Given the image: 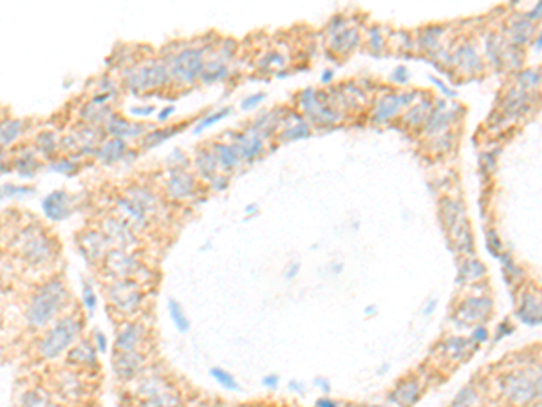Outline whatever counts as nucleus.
Returning <instances> with one entry per match:
<instances>
[{"instance_id": "1", "label": "nucleus", "mask_w": 542, "mask_h": 407, "mask_svg": "<svg viewBox=\"0 0 542 407\" xmlns=\"http://www.w3.org/2000/svg\"><path fill=\"white\" fill-rule=\"evenodd\" d=\"M71 293L60 276L48 277L29 295L24 308V326L33 333H42L67 313Z\"/></svg>"}, {"instance_id": "2", "label": "nucleus", "mask_w": 542, "mask_h": 407, "mask_svg": "<svg viewBox=\"0 0 542 407\" xmlns=\"http://www.w3.org/2000/svg\"><path fill=\"white\" fill-rule=\"evenodd\" d=\"M13 254L21 263L33 270H42L55 263L58 256V243L40 223H28L13 234L9 243Z\"/></svg>"}, {"instance_id": "3", "label": "nucleus", "mask_w": 542, "mask_h": 407, "mask_svg": "<svg viewBox=\"0 0 542 407\" xmlns=\"http://www.w3.org/2000/svg\"><path fill=\"white\" fill-rule=\"evenodd\" d=\"M82 335H84L82 313L67 312L38 335L35 342L36 359L42 362H52L65 357L69 349L82 339Z\"/></svg>"}, {"instance_id": "4", "label": "nucleus", "mask_w": 542, "mask_h": 407, "mask_svg": "<svg viewBox=\"0 0 542 407\" xmlns=\"http://www.w3.org/2000/svg\"><path fill=\"white\" fill-rule=\"evenodd\" d=\"M214 49V44L203 45H183L174 53L167 55L163 62L167 64L172 76V84L192 87L201 82L204 67H206L208 55Z\"/></svg>"}, {"instance_id": "5", "label": "nucleus", "mask_w": 542, "mask_h": 407, "mask_svg": "<svg viewBox=\"0 0 542 407\" xmlns=\"http://www.w3.org/2000/svg\"><path fill=\"white\" fill-rule=\"evenodd\" d=\"M107 312L121 320H132L140 315L145 303V286L132 279H109L104 283Z\"/></svg>"}, {"instance_id": "6", "label": "nucleus", "mask_w": 542, "mask_h": 407, "mask_svg": "<svg viewBox=\"0 0 542 407\" xmlns=\"http://www.w3.org/2000/svg\"><path fill=\"white\" fill-rule=\"evenodd\" d=\"M123 85L132 94H147L174 84L163 58H147L123 69Z\"/></svg>"}, {"instance_id": "7", "label": "nucleus", "mask_w": 542, "mask_h": 407, "mask_svg": "<svg viewBox=\"0 0 542 407\" xmlns=\"http://www.w3.org/2000/svg\"><path fill=\"white\" fill-rule=\"evenodd\" d=\"M105 279H132L147 286L152 283V270L132 250L112 248L100 266Z\"/></svg>"}, {"instance_id": "8", "label": "nucleus", "mask_w": 542, "mask_h": 407, "mask_svg": "<svg viewBox=\"0 0 542 407\" xmlns=\"http://www.w3.org/2000/svg\"><path fill=\"white\" fill-rule=\"evenodd\" d=\"M295 102L297 109L313 127H333L340 121V112L329 102V96L316 91L315 87L302 89L295 96Z\"/></svg>"}, {"instance_id": "9", "label": "nucleus", "mask_w": 542, "mask_h": 407, "mask_svg": "<svg viewBox=\"0 0 542 407\" xmlns=\"http://www.w3.org/2000/svg\"><path fill=\"white\" fill-rule=\"evenodd\" d=\"M199 185V178L194 172H190V168L174 167L165 170L161 190L168 201L183 203V201H190L197 196Z\"/></svg>"}, {"instance_id": "10", "label": "nucleus", "mask_w": 542, "mask_h": 407, "mask_svg": "<svg viewBox=\"0 0 542 407\" xmlns=\"http://www.w3.org/2000/svg\"><path fill=\"white\" fill-rule=\"evenodd\" d=\"M150 344V330L143 320L132 319L121 320L116 327L114 353H132V352H148L147 347Z\"/></svg>"}, {"instance_id": "11", "label": "nucleus", "mask_w": 542, "mask_h": 407, "mask_svg": "<svg viewBox=\"0 0 542 407\" xmlns=\"http://www.w3.org/2000/svg\"><path fill=\"white\" fill-rule=\"evenodd\" d=\"M87 373L74 371L71 367H62V369H56L51 376L52 389L60 398L67 400V402H78V400H84L89 395V382H87Z\"/></svg>"}, {"instance_id": "12", "label": "nucleus", "mask_w": 542, "mask_h": 407, "mask_svg": "<svg viewBox=\"0 0 542 407\" xmlns=\"http://www.w3.org/2000/svg\"><path fill=\"white\" fill-rule=\"evenodd\" d=\"M76 246H78V251L82 254L85 263L91 264V266L92 264H94V266H101L107 254L112 250L109 239L98 227H91L78 232Z\"/></svg>"}, {"instance_id": "13", "label": "nucleus", "mask_w": 542, "mask_h": 407, "mask_svg": "<svg viewBox=\"0 0 542 407\" xmlns=\"http://www.w3.org/2000/svg\"><path fill=\"white\" fill-rule=\"evenodd\" d=\"M228 136H230V141L233 143L236 151L239 152L240 160L246 165L255 163L266 154V138L250 125H246V129L239 132H230Z\"/></svg>"}, {"instance_id": "14", "label": "nucleus", "mask_w": 542, "mask_h": 407, "mask_svg": "<svg viewBox=\"0 0 542 407\" xmlns=\"http://www.w3.org/2000/svg\"><path fill=\"white\" fill-rule=\"evenodd\" d=\"M98 355H100V352L96 349L91 337H82V339L67 352L64 366L71 367L74 371L92 375V373L100 369V359H98Z\"/></svg>"}, {"instance_id": "15", "label": "nucleus", "mask_w": 542, "mask_h": 407, "mask_svg": "<svg viewBox=\"0 0 542 407\" xmlns=\"http://www.w3.org/2000/svg\"><path fill=\"white\" fill-rule=\"evenodd\" d=\"M148 352L114 353L112 352V371L120 382H134L148 369Z\"/></svg>"}, {"instance_id": "16", "label": "nucleus", "mask_w": 542, "mask_h": 407, "mask_svg": "<svg viewBox=\"0 0 542 407\" xmlns=\"http://www.w3.org/2000/svg\"><path fill=\"white\" fill-rule=\"evenodd\" d=\"M105 234L112 248H121V250H132L140 244V237L125 223L123 219L112 214V216H105L100 223L96 224Z\"/></svg>"}, {"instance_id": "17", "label": "nucleus", "mask_w": 542, "mask_h": 407, "mask_svg": "<svg viewBox=\"0 0 542 407\" xmlns=\"http://www.w3.org/2000/svg\"><path fill=\"white\" fill-rule=\"evenodd\" d=\"M313 134V125L304 118L299 109H286L280 121V127L275 134L277 143H293V141L306 140Z\"/></svg>"}, {"instance_id": "18", "label": "nucleus", "mask_w": 542, "mask_h": 407, "mask_svg": "<svg viewBox=\"0 0 542 407\" xmlns=\"http://www.w3.org/2000/svg\"><path fill=\"white\" fill-rule=\"evenodd\" d=\"M76 200L78 197L69 194L67 190L58 188V190L49 192L48 196L42 200L40 208L44 212L45 219H49L51 223H60V221H67L74 214Z\"/></svg>"}, {"instance_id": "19", "label": "nucleus", "mask_w": 542, "mask_h": 407, "mask_svg": "<svg viewBox=\"0 0 542 407\" xmlns=\"http://www.w3.org/2000/svg\"><path fill=\"white\" fill-rule=\"evenodd\" d=\"M114 214L120 219H123L138 236L147 232L154 224V219L148 216L147 210L140 207L136 201H132L131 197L125 196V194H121V196L114 200Z\"/></svg>"}, {"instance_id": "20", "label": "nucleus", "mask_w": 542, "mask_h": 407, "mask_svg": "<svg viewBox=\"0 0 542 407\" xmlns=\"http://www.w3.org/2000/svg\"><path fill=\"white\" fill-rule=\"evenodd\" d=\"M154 125L143 124V121H132L127 120L125 116L118 114V112H112L107 118V121L104 124V131L107 134V138H118V140H138V138H143L148 131H152Z\"/></svg>"}, {"instance_id": "21", "label": "nucleus", "mask_w": 542, "mask_h": 407, "mask_svg": "<svg viewBox=\"0 0 542 407\" xmlns=\"http://www.w3.org/2000/svg\"><path fill=\"white\" fill-rule=\"evenodd\" d=\"M123 194L127 197H131L132 201H136L140 207H143L145 210H147L148 216H150L154 221H157L165 214L163 201H161V197L157 196L156 192L152 190L150 187L134 183L131 185V187L125 188Z\"/></svg>"}, {"instance_id": "22", "label": "nucleus", "mask_w": 542, "mask_h": 407, "mask_svg": "<svg viewBox=\"0 0 542 407\" xmlns=\"http://www.w3.org/2000/svg\"><path fill=\"white\" fill-rule=\"evenodd\" d=\"M192 167H194V174H196L201 183L204 185L210 183V181L221 172L216 160V154H214L210 145H201V147L197 148L194 158H192Z\"/></svg>"}, {"instance_id": "23", "label": "nucleus", "mask_w": 542, "mask_h": 407, "mask_svg": "<svg viewBox=\"0 0 542 407\" xmlns=\"http://www.w3.org/2000/svg\"><path fill=\"white\" fill-rule=\"evenodd\" d=\"M13 172L21 180H33L38 174L42 167L40 156L36 154L35 147H22L18 148V154L11 158Z\"/></svg>"}, {"instance_id": "24", "label": "nucleus", "mask_w": 542, "mask_h": 407, "mask_svg": "<svg viewBox=\"0 0 542 407\" xmlns=\"http://www.w3.org/2000/svg\"><path fill=\"white\" fill-rule=\"evenodd\" d=\"M131 147L125 140H118V138H107L100 147L96 148L94 160L105 167H112L116 163H123L125 156L128 154Z\"/></svg>"}, {"instance_id": "25", "label": "nucleus", "mask_w": 542, "mask_h": 407, "mask_svg": "<svg viewBox=\"0 0 542 407\" xmlns=\"http://www.w3.org/2000/svg\"><path fill=\"white\" fill-rule=\"evenodd\" d=\"M211 151L216 154L217 165H219V170L224 174H230V172L237 170V168L243 167L244 161L240 160L239 152L236 151L231 141H211L210 143Z\"/></svg>"}, {"instance_id": "26", "label": "nucleus", "mask_w": 542, "mask_h": 407, "mask_svg": "<svg viewBox=\"0 0 542 407\" xmlns=\"http://www.w3.org/2000/svg\"><path fill=\"white\" fill-rule=\"evenodd\" d=\"M286 112V109L282 107H275L270 109V111H264L257 116L255 120H251L250 127H253L255 131H259L264 138H275L277 131L280 127V121H282V116Z\"/></svg>"}, {"instance_id": "27", "label": "nucleus", "mask_w": 542, "mask_h": 407, "mask_svg": "<svg viewBox=\"0 0 542 407\" xmlns=\"http://www.w3.org/2000/svg\"><path fill=\"white\" fill-rule=\"evenodd\" d=\"M358 42H360L358 29L345 28L343 31H340L338 35L329 38V48H327V51H331L336 58H340V56L349 55L353 49H356Z\"/></svg>"}, {"instance_id": "28", "label": "nucleus", "mask_w": 542, "mask_h": 407, "mask_svg": "<svg viewBox=\"0 0 542 407\" xmlns=\"http://www.w3.org/2000/svg\"><path fill=\"white\" fill-rule=\"evenodd\" d=\"M35 147L36 154L44 160L51 161L55 158H58L60 154V136L56 134L55 131H42L35 136Z\"/></svg>"}, {"instance_id": "29", "label": "nucleus", "mask_w": 542, "mask_h": 407, "mask_svg": "<svg viewBox=\"0 0 542 407\" xmlns=\"http://www.w3.org/2000/svg\"><path fill=\"white\" fill-rule=\"evenodd\" d=\"M26 129H28V121L21 120V118L2 120V125H0V145H2V151H6V148H9L13 143L21 140L22 136L26 134Z\"/></svg>"}, {"instance_id": "30", "label": "nucleus", "mask_w": 542, "mask_h": 407, "mask_svg": "<svg viewBox=\"0 0 542 407\" xmlns=\"http://www.w3.org/2000/svg\"><path fill=\"white\" fill-rule=\"evenodd\" d=\"M187 127H188V124L168 125V127H161V129L154 127L152 131H148L147 134L143 136V138H141L140 145L143 148H156V147H160V145H163L167 140L174 138L177 132L184 131Z\"/></svg>"}, {"instance_id": "31", "label": "nucleus", "mask_w": 542, "mask_h": 407, "mask_svg": "<svg viewBox=\"0 0 542 407\" xmlns=\"http://www.w3.org/2000/svg\"><path fill=\"white\" fill-rule=\"evenodd\" d=\"M112 105H96L92 102H87V104L82 105L80 116L82 124H91V125H98V127H104V124L107 121L109 116L112 114Z\"/></svg>"}, {"instance_id": "32", "label": "nucleus", "mask_w": 542, "mask_h": 407, "mask_svg": "<svg viewBox=\"0 0 542 407\" xmlns=\"http://www.w3.org/2000/svg\"><path fill=\"white\" fill-rule=\"evenodd\" d=\"M403 104H406L405 94L387 96V98L380 100L378 105H376L375 118H372V120H375L376 124H385V121L392 120V118L396 116V112L399 111V107H402Z\"/></svg>"}, {"instance_id": "33", "label": "nucleus", "mask_w": 542, "mask_h": 407, "mask_svg": "<svg viewBox=\"0 0 542 407\" xmlns=\"http://www.w3.org/2000/svg\"><path fill=\"white\" fill-rule=\"evenodd\" d=\"M418 393L419 387L418 384H416V380H403V382H399L398 386H396V389L391 393L389 398H391V402L398 403V406L406 407L416 402Z\"/></svg>"}, {"instance_id": "34", "label": "nucleus", "mask_w": 542, "mask_h": 407, "mask_svg": "<svg viewBox=\"0 0 542 407\" xmlns=\"http://www.w3.org/2000/svg\"><path fill=\"white\" fill-rule=\"evenodd\" d=\"M82 165L76 161V158L72 156H58L55 160H51L48 163V170L55 172V174H60L65 178H74L78 172H80Z\"/></svg>"}, {"instance_id": "35", "label": "nucleus", "mask_w": 542, "mask_h": 407, "mask_svg": "<svg viewBox=\"0 0 542 407\" xmlns=\"http://www.w3.org/2000/svg\"><path fill=\"white\" fill-rule=\"evenodd\" d=\"M48 403V393L42 387H31V389H26L22 395H18L15 407H45Z\"/></svg>"}, {"instance_id": "36", "label": "nucleus", "mask_w": 542, "mask_h": 407, "mask_svg": "<svg viewBox=\"0 0 542 407\" xmlns=\"http://www.w3.org/2000/svg\"><path fill=\"white\" fill-rule=\"evenodd\" d=\"M286 64H287L286 56H284L280 51H275V49H271V51L264 53L259 60H257V67H259L260 71L262 72L275 71L277 75L282 71V67H286Z\"/></svg>"}, {"instance_id": "37", "label": "nucleus", "mask_w": 542, "mask_h": 407, "mask_svg": "<svg viewBox=\"0 0 542 407\" xmlns=\"http://www.w3.org/2000/svg\"><path fill=\"white\" fill-rule=\"evenodd\" d=\"M167 310H168V315H170L172 324H174V327H176L177 332L179 333L190 332V320H188L183 306H181L176 299L167 300Z\"/></svg>"}, {"instance_id": "38", "label": "nucleus", "mask_w": 542, "mask_h": 407, "mask_svg": "<svg viewBox=\"0 0 542 407\" xmlns=\"http://www.w3.org/2000/svg\"><path fill=\"white\" fill-rule=\"evenodd\" d=\"M231 111L233 109L228 105V107H223L219 109V111H214V112H208V114H204L203 118H199V121H197V125H194V129H192V134H201V132L204 131V129L211 127V125H216L219 124L221 120H224V118H228V116L231 114Z\"/></svg>"}, {"instance_id": "39", "label": "nucleus", "mask_w": 542, "mask_h": 407, "mask_svg": "<svg viewBox=\"0 0 542 407\" xmlns=\"http://www.w3.org/2000/svg\"><path fill=\"white\" fill-rule=\"evenodd\" d=\"M210 376L214 380H216L217 384H219L221 387H223L224 391H230V393H236L240 389V384L237 382V379L233 375H231L230 371H226L224 367H210Z\"/></svg>"}, {"instance_id": "40", "label": "nucleus", "mask_w": 542, "mask_h": 407, "mask_svg": "<svg viewBox=\"0 0 542 407\" xmlns=\"http://www.w3.org/2000/svg\"><path fill=\"white\" fill-rule=\"evenodd\" d=\"M35 188L28 187V185H16V183H4L2 185V192H0V196H2V201L6 200H22L26 196H31Z\"/></svg>"}, {"instance_id": "41", "label": "nucleus", "mask_w": 542, "mask_h": 407, "mask_svg": "<svg viewBox=\"0 0 542 407\" xmlns=\"http://www.w3.org/2000/svg\"><path fill=\"white\" fill-rule=\"evenodd\" d=\"M82 306H84V310L87 312V317L94 315L96 306H98L94 286H92L87 279H84V283H82Z\"/></svg>"}, {"instance_id": "42", "label": "nucleus", "mask_w": 542, "mask_h": 407, "mask_svg": "<svg viewBox=\"0 0 542 407\" xmlns=\"http://www.w3.org/2000/svg\"><path fill=\"white\" fill-rule=\"evenodd\" d=\"M264 100H266V92L262 91L251 92V94H248L246 98L240 100V111H253V109L259 107Z\"/></svg>"}, {"instance_id": "43", "label": "nucleus", "mask_w": 542, "mask_h": 407, "mask_svg": "<svg viewBox=\"0 0 542 407\" xmlns=\"http://www.w3.org/2000/svg\"><path fill=\"white\" fill-rule=\"evenodd\" d=\"M91 339H92V342H94L96 349L100 352V355H104V353L109 352V339H107V335L101 332V330L94 327V330H92V333H91Z\"/></svg>"}, {"instance_id": "44", "label": "nucleus", "mask_w": 542, "mask_h": 407, "mask_svg": "<svg viewBox=\"0 0 542 407\" xmlns=\"http://www.w3.org/2000/svg\"><path fill=\"white\" fill-rule=\"evenodd\" d=\"M228 185H230V174H224V172H219L210 183L206 185L211 192H223L226 190Z\"/></svg>"}, {"instance_id": "45", "label": "nucleus", "mask_w": 542, "mask_h": 407, "mask_svg": "<svg viewBox=\"0 0 542 407\" xmlns=\"http://www.w3.org/2000/svg\"><path fill=\"white\" fill-rule=\"evenodd\" d=\"M128 112H131V116H134V118H148V116H152L154 112H156V107H154L152 104L131 105V107H128Z\"/></svg>"}, {"instance_id": "46", "label": "nucleus", "mask_w": 542, "mask_h": 407, "mask_svg": "<svg viewBox=\"0 0 542 407\" xmlns=\"http://www.w3.org/2000/svg\"><path fill=\"white\" fill-rule=\"evenodd\" d=\"M299 271H300V263L299 261H292V263L286 266V270H284V277H286V281H293L297 276H299Z\"/></svg>"}, {"instance_id": "47", "label": "nucleus", "mask_w": 542, "mask_h": 407, "mask_svg": "<svg viewBox=\"0 0 542 407\" xmlns=\"http://www.w3.org/2000/svg\"><path fill=\"white\" fill-rule=\"evenodd\" d=\"M280 384V376L275 375V373H270V375H266L262 379V386L267 387V389H271V391H275L277 387H279Z\"/></svg>"}, {"instance_id": "48", "label": "nucleus", "mask_w": 542, "mask_h": 407, "mask_svg": "<svg viewBox=\"0 0 542 407\" xmlns=\"http://www.w3.org/2000/svg\"><path fill=\"white\" fill-rule=\"evenodd\" d=\"M176 112V105H167V107L161 109L160 112H157V124H165V121L170 120V116Z\"/></svg>"}, {"instance_id": "49", "label": "nucleus", "mask_w": 542, "mask_h": 407, "mask_svg": "<svg viewBox=\"0 0 542 407\" xmlns=\"http://www.w3.org/2000/svg\"><path fill=\"white\" fill-rule=\"evenodd\" d=\"M287 389L297 393V395H304V393H306V384L300 382V380H289V382H287Z\"/></svg>"}, {"instance_id": "50", "label": "nucleus", "mask_w": 542, "mask_h": 407, "mask_svg": "<svg viewBox=\"0 0 542 407\" xmlns=\"http://www.w3.org/2000/svg\"><path fill=\"white\" fill-rule=\"evenodd\" d=\"M369 38H371L369 45H371L372 49H378V48H382V45H383V38H382V36H380V33L376 31V29H371V31H369Z\"/></svg>"}, {"instance_id": "51", "label": "nucleus", "mask_w": 542, "mask_h": 407, "mask_svg": "<svg viewBox=\"0 0 542 407\" xmlns=\"http://www.w3.org/2000/svg\"><path fill=\"white\" fill-rule=\"evenodd\" d=\"M315 407H340V406L335 402V400L327 398V396H322V398L316 400Z\"/></svg>"}, {"instance_id": "52", "label": "nucleus", "mask_w": 542, "mask_h": 407, "mask_svg": "<svg viewBox=\"0 0 542 407\" xmlns=\"http://www.w3.org/2000/svg\"><path fill=\"white\" fill-rule=\"evenodd\" d=\"M313 384H315V387H320V389H322V393H326V395L331 391V386H329V382H327L326 379H322V376L315 379V382Z\"/></svg>"}, {"instance_id": "53", "label": "nucleus", "mask_w": 542, "mask_h": 407, "mask_svg": "<svg viewBox=\"0 0 542 407\" xmlns=\"http://www.w3.org/2000/svg\"><path fill=\"white\" fill-rule=\"evenodd\" d=\"M333 76H335V71H333V69H323L322 76H320V82H322V84H331Z\"/></svg>"}, {"instance_id": "54", "label": "nucleus", "mask_w": 542, "mask_h": 407, "mask_svg": "<svg viewBox=\"0 0 542 407\" xmlns=\"http://www.w3.org/2000/svg\"><path fill=\"white\" fill-rule=\"evenodd\" d=\"M257 210H259V207H257L255 203H251L244 208V214H246V217H250L251 214H257Z\"/></svg>"}, {"instance_id": "55", "label": "nucleus", "mask_w": 542, "mask_h": 407, "mask_svg": "<svg viewBox=\"0 0 542 407\" xmlns=\"http://www.w3.org/2000/svg\"><path fill=\"white\" fill-rule=\"evenodd\" d=\"M45 407H64V406H60V403H55V402H49Z\"/></svg>"}, {"instance_id": "56", "label": "nucleus", "mask_w": 542, "mask_h": 407, "mask_svg": "<svg viewBox=\"0 0 542 407\" xmlns=\"http://www.w3.org/2000/svg\"><path fill=\"white\" fill-rule=\"evenodd\" d=\"M360 407H385V406H360Z\"/></svg>"}, {"instance_id": "57", "label": "nucleus", "mask_w": 542, "mask_h": 407, "mask_svg": "<svg viewBox=\"0 0 542 407\" xmlns=\"http://www.w3.org/2000/svg\"><path fill=\"white\" fill-rule=\"evenodd\" d=\"M201 407H206V406H201Z\"/></svg>"}]
</instances>
